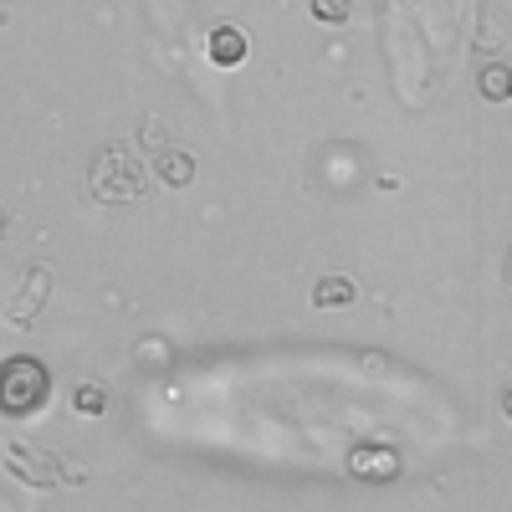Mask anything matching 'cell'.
Instances as JSON below:
<instances>
[{
  "label": "cell",
  "instance_id": "obj_1",
  "mask_svg": "<svg viewBox=\"0 0 512 512\" xmlns=\"http://www.w3.org/2000/svg\"><path fill=\"white\" fill-rule=\"evenodd\" d=\"M47 395H52V374L41 369L36 359H26V354L6 359V369H0V410L6 415H31V410L47 405Z\"/></svg>",
  "mask_w": 512,
  "mask_h": 512
},
{
  "label": "cell",
  "instance_id": "obj_2",
  "mask_svg": "<svg viewBox=\"0 0 512 512\" xmlns=\"http://www.w3.org/2000/svg\"><path fill=\"white\" fill-rule=\"evenodd\" d=\"M205 52H210V62H216V67H241L246 62V31L216 26V31L205 36Z\"/></svg>",
  "mask_w": 512,
  "mask_h": 512
},
{
  "label": "cell",
  "instance_id": "obj_3",
  "mask_svg": "<svg viewBox=\"0 0 512 512\" xmlns=\"http://www.w3.org/2000/svg\"><path fill=\"white\" fill-rule=\"evenodd\" d=\"M477 88H482V98H492V103H512V67H507V62L482 67Z\"/></svg>",
  "mask_w": 512,
  "mask_h": 512
},
{
  "label": "cell",
  "instance_id": "obj_4",
  "mask_svg": "<svg viewBox=\"0 0 512 512\" xmlns=\"http://www.w3.org/2000/svg\"><path fill=\"white\" fill-rule=\"evenodd\" d=\"M159 180H164V185H175V190H185V185L195 180V159L180 154V149H164V159H159Z\"/></svg>",
  "mask_w": 512,
  "mask_h": 512
},
{
  "label": "cell",
  "instance_id": "obj_5",
  "mask_svg": "<svg viewBox=\"0 0 512 512\" xmlns=\"http://www.w3.org/2000/svg\"><path fill=\"white\" fill-rule=\"evenodd\" d=\"M313 303H318V308H349V303H354V282H349V277H328V282H318Z\"/></svg>",
  "mask_w": 512,
  "mask_h": 512
},
{
  "label": "cell",
  "instance_id": "obj_6",
  "mask_svg": "<svg viewBox=\"0 0 512 512\" xmlns=\"http://www.w3.org/2000/svg\"><path fill=\"white\" fill-rule=\"evenodd\" d=\"M313 16L328 26H344L349 21V0H313Z\"/></svg>",
  "mask_w": 512,
  "mask_h": 512
},
{
  "label": "cell",
  "instance_id": "obj_7",
  "mask_svg": "<svg viewBox=\"0 0 512 512\" xmlns=\"http://www.w3.org/2000/svg\"><path fill=\"white\" fill-rule=\"evenodd\" d=\"M72 405H77V410H88V415H98V410H103L108 400H103V390H98V384H77Z\"/></svg>",
  "mask_w": 512,
  "mask_h": 512
},
{
  "label": "cell",
  "instance_id": "obj_8",
  "mask_svg": "<svg viewBox=\"0 0 512 512\" xmlns=\"http://www.w3.org/2000/svg\"><path fill=\"white\" fill-rule=\"evenodd\" d=\"M502 410H507V420H512V390H507V395H502Z\"/></svg>",
  "mask_w": 512,
  "mask_h": 512
}]
</instances>
